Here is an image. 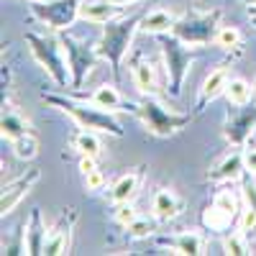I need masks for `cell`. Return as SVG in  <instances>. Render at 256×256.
I'll list each match as a JSON object with an SVG mask.
<instances>
[{
    "label": "cell",
    "mask_w": 256,
    "mask_h": 256,
    "mask_svg": "<svg viewBox=\"0 0 256 256\" xmlns=\"http://www.w3.org/2000/svg\"><path fill=\"white\" fill-rule=\"evenodd\" d=\"M92 169H98V159H95V156H82V159H80V172H82V174L92 172Z\"/></svg>",
    "instance_id": "34"
},
{
    "label": "cell",
    "mask_w": 256,
    "mask_h": 256,
    "mask_svg": "<svg viewBox=\"0 0 256 256\" xmlns=\"http://www.w3.org/2000/svg\"><path fill=\"white\" fill-rule=\"evenodd\" d=\"M59 41H62V49L67 54V64H70V72H72V88L80 90L84 80L90 77V72L95 70V64L100 59L95 44H84L82 38H77L70 31H59Z\"/></svg>",
    "instance_id": "8"
},
{
    "label": "cell",
    "mask_w": 256,
    "mask_h": 256,
    "mask_svg": "<svg viewBox=\"0 0 256 256\" xmlns=\"http://www.w3.org/2000/svg\"><path fill=\"white\" fill-rule=\"evenodd\" d=\"M177 24V16L174 13H169L164 8H154V10H148L141 16V31L144 34H152V36H162V34H172Z\"/></svg>",
    "instance_id": "23"
},
{
    "label": "cell",
    "mask_w": 256,
    "mask_h": 256,
    "mask_svg": "<svg viewBox=\"0 0 256 256\" xmlns=\"http://www.w3.org/2000/svg\"><path fill=\"white\" fill-rule=\"evenodd\" d=\"M251 20H254V18H251ZM254 26H256V20H254Z\"/></svg>",
    "instance_id": "38"
},
{
    "label": "cell",
    "mask_w": 256,
    "mask_h": 256,
    "mask_svg": "<svg viewBox=\"0 0 256 256\" xmlns=\"http://www.w3.org/2000/svg\"><path fill=\"white\" fill-rule=\"evenodd\" d=\"M244 162L248 172L256 174V146H244Z\"/></svg>",
    "instance_id": "33"
},
{
    "label": "cell",
    "mask_w": 256,
    "mask_h": 256,
    "mask_svg": "<svg viewBox=\"0 0 256 256\" xmlns=\"http://www.w3.org/2000/svg\"><path fill=\"white\" fill-rule=\"evenodd\" d=\"M72 146L80 152V156H100L102 154V144L98 138V131H90V128H80L72 136Z\"/></svg>",
    "instance_id": "25"
},
{
    "label": "cell",
    "mask_w": 256,
    "mask_h": 256,
    "mask_svg": "<svg viewBox=\"0 0 256 256\" xmlns=\"http://www.w3.org/2000/svg\"><path fill=\"white\" fill-rule=\"evenodd\" d=\"M41 180V172L38 169H26L20 177H16V180H10L6 187H3V198H0V216H10V212L20 205V200H24L28 192H31V187L36 184Z\"/></svg>",
    "instance_id": "13"
},
{
    "label": "cell",
    "mask_w": 256,
    "mask_h": 256,
    "mask_svg": "<svg viewBox=\"0 0 256 256\" xmlns=\"http://www.w3.org/2000/svg\"><path fill=\"white\" fill-rule=\"evenodd\" d=\"M49 105L59 108L62 113H67L77 128H90V131H98V134H108V136H116V138H123L126 131L123 126L113 118L110 110H102L92 102H84V100H77L72 95H54V92H44L41 95Z\"/></svg>",
    "instance_id": "2"
},
{
    "label": "cell",
    "mask_w": 256,
    "mask_h": 256,
    "mask_svg": "<svg viewBox=\"0 0 256 256\" xmlns=\"http://www.w3.org/2000/svg\"><path fill=\"white\" fill-rule=\"evenodd\" d=\"M46 226L41 220V210L34 208L28 223H26V254L36 256V254H44V244H46Z\"/></svg>",
    "instance_id": "24"
},
{
    "label": "cell",
    "mask_w": 256,
    "mask_h": 256,
    "mask_svg": "<svg viewBox=\"0 0 256 256\" xmlns=\"http://www.w3.org/2000/svg\"><path fill=\"white\" fill-rule=\"evenodd\" d=\"M159 49H162V64H164V74H166L169 98L180 100L187 72L192 67V52H190L192 46L187 49V44L182 38H177L174 34H162L159 36Z\"/></svg>",
    "instance_id": "5"
},
{
    "label": "cell",
    "mask_w": 256,
    "mask_h": 256,
    "mask_svg": "<svg viewBox=\"0 0 256 256\" xmlns=\"http://www.w3.org/2000/svg\"><path fill=\"white\" fill-rule=\"evenodd\" d=\"M28 131H31L28 118L20 113L16 105L6 102V105H3V120H0V134H3V138H6V141H16L18 136H24V134H28Z\"/></svg>",
    "instance_id": "22"
},
{
    "label": "cell",
    "mask_w": 256,
    "mask_h": 256,
    "mask_svg": "<svg viewBox=\"0 0 256 256\" xmlns=\"http://www.w3.org/2000/svg\"><path fill=\"white\" fill-rule=\"evenodd\" d=\"M212 44L223 52H233V54H241L244 52V34L236 28V26H220Z\"/></svg>",
    "instance_id": "26"
},
{
    "label": "cell",
    "mask_w": 256,
    "mask_h": 256,
    "mask_svg": "<svg viewBox=\"0 0 256 256\" xmlns=\"http://www.w3.org/2000/svg\"><path fill=\"white\" fill-rule=\"evenodd\" d=\"M246 172V162H244V148L230 146V152L226 156H220L216 164L208 169L205 182L208 184H218V182H238Z\"/></svg>",
    "instance_id": "11"
},
{
    "label": "cell",
    "mask_w": 256,
    "mask_h": 256,
    "mask_svg": "<svg viewBox=\"0 0 256 256\" xmlns=\"http://www.w3.org/2000/svg\"><path fill=\"white\" fill-rule=\"evenodd\" d=\"M24 41L28 44L34 59L38 62V67L54 80V84H56L59 90L67 92V84H72V82L67 80V64H64V59H62V52H64V49H62L59 36H56V38H49V36L26 31V34H24Z\"/></svg>",
    "instance_id": "6"
},
{
    "label": "cell",
    "mask_w": 256,
    "mask_h": 256,
    "mask_svg": "<svg viewBox=\"0 0 256 256\" xmlns=\"http://www.w3.org/2000/svg\"><path fill=\"white\" fill-rule=\"evenodd\" d=\"M241 182V200H244V210H241V218H238V230L251 233L256 230V180L254 172H244Z\"/></svg>",
    "instance_id": "20"
},
{
    "label": "cell",
    "mask_w": 256,
    "mask_h": 256,
    "mask_svg": "<svg viewBox=\"0 0 256 256\" xmlns=\"http://www.w3.org/2000/svg\"><path fill=\"white\" fill-rule=\"evenodd\" d=\"M182 212H184V200L177 195L172 187H159L154 192V198H152V216H154V220L169 223V220L180 218Z\"/></svg>",
    "instance_id": "16"
},
{
    "label": "cell",
    "mask_w": 256,
    "mask_h": 256,
    "mask_svg": "<svg viewBox=\"0 0 256 256\" xmlns=\"http://www.w3.org/2000/svg\"><path fill=\"white\" fill-rule=\"evenodd\" d=\"M67 95H72V98H77V100H84V102H92V105H98V108H102V110H110V113H118V110H126V100H123V95L118 92V84L116 82H105V84H100V88L95 90V92H80V90H67Z\"/></svg>",
    "instance_id": "17"
},
{
    "label": "cell",
    "mask_w": 256,
    "mask_h": 256,
    "mask_svg": "<svg viewBox=\"0 0 256 256\" xmlns=\"http://www.w3.org/2000/svg\"><path fill=\"white\" fill-rule=\"evenodd\" d=\"M141 16L144 13L134 10V13H123L120 18L108 20V24L102 26L100 38L95 41V49H98L100 59L108 62L110 77H113L116 84H120V80H123V72H120L123 70V59H126L128 49H131V44H134V36H136V31H141L138 28L141 26Z\"/></svg>",
    "instance_id": "1"
},
{
    "label": "cell",
    "mask_w": 256,
    "mask_h": 256,
    "mask_svg": "<svg viewBox=\"0 0 256 256\" xmlns=\"http://www.w3.org/2000/svg\"><path fill=\"white\" fill-rule=\"evenodd\" d=\"M256 131V105H228L223 120V138L228 146L244 148Z\"/></svg>",
    "instance_id": "10"
},
{
    "label": "cell",
    "mask_w": 256,
    "mask_h": 256,
    "mask_svg": "<svg viewBox=\"0 0 256 256\" xmlns=\"http://www.w3.org/2000/svg\"><path fill=\"white\" fill-rule=\"evenodd\" d=\"M123 8L126 6H116V3H108V0H82L80 18L90 20V24H98V26H105L108 20L120 18L126 13Z\"/></svg>",
    "instance_id": "21"
},
{
    "label": "cell",
    "mask_w": 256,
    "mask_h": 256,
    "mask_svg": "<svg viewBox=\"0 0 256 256\" xmlns=\"http://www.w3.org/2000/svg\"><path fill=\"white\" fill-rule=\"evenodd\" d=\"M246 3H248V6H251V3H256V0H246Z\"/></svg>",
    "instance_id": "37"
},
{
    "label": "cell",
    "mask_w": 256,
    "mask_h": 256,
    "mask_svg": "<svg viewBox=\"0 0 256 256\" xmlns=\"http://www.w3.org/2000/svg\"><path fill=\"white\" fill-rule=\"evenodd\" d=\"M138 218V212H136V208L131 205V202H120L118 208H116V223L120 226V228H126L128 223H134Z\"/></svg>",
    "instance_id": "31"
},
{
    "label": "cell",
    "mask_w": 256,
    "mask_h": 256,
    "mask_svg": "<svg viewBox=\"0 0 256 256\" xmlns=\"http://www.w3.org/2000/svg\"><path fill=\"white\" fill-rule=\"evenodd\" d=\"M248 16L256 20V3H251V6H248Z\"/></svg>",
    "instance_id": "36"
},
{
    "label": "cell",
    "mask_w": 256,
    "mask_h": 256,
    "mask_svg": "<svg viewBox=\"0 0 256 256\" xmlns=\"http://www.w3.org/2000/svg\"><path fill=\"white\" fill-rule=\"evenodd\" d=\"M126 110H131L144 123L146 131L152 136H156V138H169V136L180 134L182 128H187L192 123V118H195V116H187V113L169 110L166 105L162 100H156L154 95L141 98L138 102H128L126 100Z\"/></svg>",
    "instance_id": "3"
},
{
    "label": "cell",
    "mask_w": 256,
    "mask_h": 256,
    "mask_svg": "<svg viewBox=\"0 0 256 256\" xmlns=\"http://www.w3.org/2000/svg\"><path fill=\"white\" fill-rule=\"evenodd\" d=\"M82 180H84V190H90V192H98V190L105 187V174L100 169H92V172L82 174Z\"/></svg>",
    "instance_id": "32"
},
{
    "label": "cell",
    "mask_w": 256,
    "mask_h": 256,
    "mask_svg": "<svg viewBox=\"0 0 256 256\" xmlns=\"http://www.w3.org/2000/svg\"><path fill=\"white\" fill-rule=\"evenodd\" d=\"M223 95H226L228 105H248L254 100V88H251V82H246L244 77H230Z\"/></svg>",
    "instance_id": "27"
},
{
    "label": "cell",
    "mask_w": 256,
    "mask_h": 256,
    "mask_svg": "<svg viewBox=\"0 0 256 256\" xmlns=\"http://www.w3.org/2000/svg\"><path fill=\"white\" fill-rule=\"evenodd\" d=\"M131 77H134V84L141 98H148V95H156L159 92V80H156V70L154 64L148 62L144 54H136L131 59Z\"/></svg>",
    "instance_id": "19"
},
{
    "label": "cell",
    "mask_w": 256,
    "mask_h": 256,
    "mask_svg": "<svg viewBox=\"0 0 256 256\" xmlns=\"http://www.w3.org/2000/svg\"><path fill=\"white\" fill-rule=\"evenodd\" d=\"M223 251L228 256H244V254H248L246 233L244 230H230L228 236H223Z\"/></svg>",
    "instance_id": "30"
},
{
    "label": "cell",
    "mask_w": 256,
    "mask_h": 256,
    "mask_svg": "<svg viewBox=\"0 0 256 256\" xmlns=\"http://www.w3.org/2000/svg\"><path fill=\"white\" fill-rule=\"evenodd\" d=\"M241 192H236L230 187V182H226V187H220L216 195H212V202L205 208L202 212V226L210 230H228L233 223H238L241 218Z\"/></svg>",
    "instance_id": "7"
},
{
    "label": "cell",
    "mask_w": 256,
    "mask_h": 256,
    "mask_svg": "<svg viewBox=\"0 0 256 256\" xmlns=\"http://www.w3.org/2000/svg\"><path fill=\"white\" fill-rule=\"evenodd\" d=\"M108 3H116V6H134V3H141V0H108Z\"/></svg>",
    "instance_id": "35"
},
{
    "label": "cell",
    "mask_w": 256,
    "mask_h": 256,
    "mask_svg": "<svg viewBox=\"0 0 256 256\" xmlns=\"http://www.w3.org/2000/svg\"><path fill=\"white\" fill-rule=\"evenodd\" d=\"M82 0H31V16L52 31H70L80 18Z\"/></svg>",
    "instance_id": "9"
},
{
    "label": "cell",
    "mask_w": 256,
    "mask_h": 256,
    "mask_svg": "<svg viewBox=\"0 0 256 256\" xmlns=\"http://www.w3.org/2000/svg\"><path fill=\"white\" fill-rule=\"evenodd\" d=\"M154 220L148 218H136L134 223H128L123 230H126V238L128 241H144V238H152L154 236Z\"/></svg>",
    "instance_id": "29"
},
{
    "label": "cell",
    "mask_w": 256,
    "mask_h": 256,
    "mask_svg": "<svg viewBox=\"0 0 256 256\" xmlns=\"http://www.w3.org/2000/svg\"><path fill=\"white\" fill-rule=\"evenodd\" d=\"M228 82H230V67H228V64H218L216 70H210V74L200 84V95H198V102H195V110L202 113L218 95L226 92Z\"/></svg>",
    "instance_id": "14"
},
{
    "label": "cell",
    "mask_w": 256,
    "mask_h": 256,
    "mask_svg": "<svg viewBox=\"0 0 256 256\" xmlns=\"http://www.w3.org/2000/svg\"><path fill=\"white\" fill-rule=\"evenodd\" d=\"M10 144H13V154H16L20 162H31V159H36V154H38V138H36L34 131L18 136V138L10 141Z\"/></svg>",
    "instance_id": "28"
},
{
    "label": "cell",
    "mask_w": 256,
    "mask_h": 256,
    "mask_svg": "<svg viewBox=\"0 0 256 256\" xmlns=\"http://www.w3.org/2000/svg\"><path fill=\"white\" fill-rule=\"evenodd\" d=\"M220 18L223 10L220 8H200V6H192L190 10H184L177 24L172 28V34L177 38H182L187 46L192 49H200V46H210L212 38H216L218 28H220Z\"/></svg>",
    "instance_id": "4"
},
{
    "label": "cell",
    "mask_w": 256,
    "mask_h": 256,
    "mask_svg": "<svg viewBox=\"0 0 256 256\" xmlns=\"http://www.w3.org/2000/svg\"><path fill=\"white\" fill-rule=\"evenodd\" d=\"M154 241H156V246L169 248L172 254H180V256L205 254V236L198 230H184V233H174V236H156Z\"/></svg>",
    "instance_id": "15"
},
{
    "label": "cell",
    "mask_w": 256,
    "mask_h": 256,
    "mask_svg": "<svg viewBox=\"0 0 256 256\" xmlns=\"http://www.w3.org/2000/svg\"><path fill=\"white\" fill-rule=\"evenodd\" d=\"M77 210L74 208H67L62 212V218L54 223V228L49 230L46 236V244H44V254L49 256H62V254H70L72 248V230L77 226Z\"/></svg>",
    "instance_id": "12"
},
{
    "label": "cell",
    "mask_w": 256,
    "mask_h": 256,
    "mask_svg": "<svg viewBox=\"0 0 256 256\" xmlns=\"http://www.w3.org/2000/svg\"><path fill=\"white\" fill-rule=\"evenodd\" d=\"M144 164H138V166H134V169H128V172H123L113 184H110V190H108V200L113 202V205H120V202H131L134 198H136V192H138V187H141V182H144Z\"/></svg>",
    "instance_id": "18"
}]
</instances>
